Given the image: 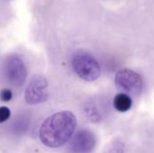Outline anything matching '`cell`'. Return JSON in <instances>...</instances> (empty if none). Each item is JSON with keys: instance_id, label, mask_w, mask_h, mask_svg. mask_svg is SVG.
Returning <instances> with one entry per match:
<instances>
[{"instance_id": "obj_1", "label": "cell", "mask_w": 154, "mask_h": 153, "mask_svg": "<svg viewBox=\"0 0 154 153\" xmlns=\"http://www.w3.org/2000/svg\"><path fill=\"white\" fill-rule=\"evenodd\" d=\"M76 124V117L71 112L64 111L54 114L48 117L42 124L40 139L47 147H60L71 138Z\"/></svg>"}, {"instance_id": "obj_2", "label": "cell", "mask_w": 154, "mask_h": 153, "mask_svg": "<svg viewBox=\"0 0 154 153\" xmlns=\"http://www.w3.org/2000/svg\"><path fill=\"white\" fill-rule=\"evenodd\" d=\"M71 64L77 75L86 81H95L101 75L98 61L87 51L79 50L75 52L72 56Z\"/></svg>"}, {"instance_id": "obj_3", "label": "cell", "mask_w": 154, "mask_h": 153, "mask_svg": "<svg viewBox=\"0 0 154 153\" xmlns=\"http://www.w3.org/2000/svg\"><path fill=\"white\" fill-rule=\"evenodd\" d=\"M48 81L42 76H34L28 84L25 92L24 98L30 105H36L43 103L48 99Z\"/></svg>"}, {"instance_id": "obj_4", "label": "cell", "mask_w": 154, "mask_h": 153, "mask_svg": "<svg viewBox=\"0 0 154 153\" xmlns=\"http://www.w3.org/2000/svg\"><path fill=\"white\" fill-rule=\"evenodd\" d=\"M115 82L117 87L133 95L140 94L143 89L142 77L132 69H124L119 70L116 75Z\"/></svg>"}, {"instance_id": "obj_5", "label": "cell", "mask_w": 154, "mask_h": 153, "mask_svg": "<svg viewBox=\"0 0 154 153\" xmlns=\"http://www.w3.org/2000/svg\"><path fill=\"white\" fill-rule=\"evenodd\" d=\"M5 73L9 82L15 86L21 87L27 75L26 67L23 60L17 55H11L7 58L5 61Z\"/></svg>"}, {"instance_id": "obj_6", "label": "cell", "mask_w": 154, "mask_h": 153, "mask_svg": "<svg viewBox=\"0 0 154 153\" xmlns=\"http://www.w3.org/2000/svg\"><path fill=\"white\" fill-rule=\"evenodd\" d=\"M96 146V137L88 130L79 131L72 139L70 150L73 153H90Z\"/></svg>"}, {"instance_id": "obj_7", "label": "cell", "mask_w": 154, "mask_h": 153, "mask_svg": "<svg viewBox=\"0 0 154 153\" xmlns=\"http://www.w3.org/2000/svg\"><path fill=\"white\" fill-rule=\"evenodd\" d=\"M113 104H114V107L116 108V111L125 113L131 109V107L133 106V101H132V98L128 95L120 93L115 96Z\"/></svg>"}, {"instance_id": "obj_8", "label": "cell", "mask_w": 154, "mask_h": 153, "mask_svg": "<svg viewBox=\"0 0 154 153\" xmlns=\"http://www.w3.org/2000/svg\"><path fill=\"white\" fill-rule=\"evenodd\" d=\"M125 142L121 138H115L105 147L102 153H125Z\"/></svg>"}, {"instance_id": "obj_9", "label": "cell", "mask_w": 154, "mask_h": 153, "mask_svg": "<svg viewBox=\"0 0 154 153\" xmlns=\"http://www.w3.org/2000/svg\"><path fill=\"white\" fill-rule=\"evenodd\" d=\"M85 112H86L87 117L91 122H94V123L100 122V120L102 118L101 114L99 113L98 109L97 108V106L94 104H91V103L87 104L86 107H85Z\"/></svg>"}, {"instance_id": "obj_10", "label": "cell", "mask_w": 154, "mask_h": 153, "mask_svg": "<svg viewBox=\"0 0 154 153\" xmlns=\"http://www.w3.org/2000/svg\"><path fill=\"white\" fill-rule=\"evenodd\" d=\"M11 115V112L8 107L6 106H1L0 107V123L5 122L9 119Z\"/></svg>"}, {"instance_id": "obj_11", "label": "cell", "mask_w": 154, "mask_h": 153, "mask_svg": "<svg viewBox=\"0 0 154 153\" xmlns=\"http://www.w3.org/2000/svg\"><path fill=\"white\" fill-rule=\"evenodd\" d=\"M12 96H13V93H12V91H11L10 89H8V88H5V89H3V90L0 92V98H1V100L4 101V102H8V101H10L11 98H12Z\"/></svg>"}]
</instances>
